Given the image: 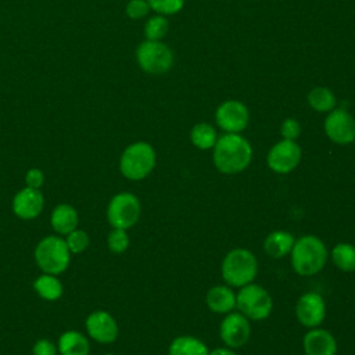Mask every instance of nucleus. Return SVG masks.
I'll return each mask as SVG.
<instances>
[{"instance_id":"obj_6","label":"nucleus","mask_w":355,"mask_h":355,"mask_svg":"<svg viewBox=\"0 0 355 355\" xmlns=\"http://www.w3.org/2000/svg\"><path fill=\"white\" fill-rule=\"evenodd\" d=\"M236 306L250 320H263L273 309L270 294L259 284L248 283L236 294Z\"/></svg>"},{"instance_id":"obj_26","label":"nucleus","mask_w":355,"mask_h":355,"mask_svg":"<svg viewBox=\"0 0 355 355\" xmlns=\"http://www.w3.org/2000/svg\"><path fill=\"white\" fill-rule=\"evenodd\" d=\"M169 31V22L165 15L155 14L144 24V36L147 40H162Z\"/></svg>"},{"instance_id":"obj_14","label":"nucleus","mask_w":355,"mask_h":355,"mask_svg":"<svg viewBox=\"0 0 355 355\" xmlns=\"http://www.w3.org/2000/svg\"><path fill=\"white\" fill-rule=\"evenodd\" d=\"M85 326L89 337L100 344L114 343L118 337V323L107 311L92 312L86 318Z\"/></svg>"},{"instance_id":"obj_10","label":"nucleus","mask_w":355,"mask_h":355,"mask_svg":"<svg viewBox=\"0 0 355 355\" xmlns=\"http://www.w3.org/2000/svg\"><path fill=\"white\" fill-rule=\"evenodd\" d=\"M215 121L225 133H240L250 122V111L239 100H226L216 107Z\"/></svg>"},{"instance_id":"obj_13","label":"nucleus","mask_w":355,"mask_h":355,"mask_svg":"<svg viewBox=\"0 0 355 355\" xmlns=\"http://www.w3.org/2000/svg\"><path fill=\"white\" fill-rule=\"evenodd\" d=\"M295 316L302 326L309 329L318 327L326 316V304L323 297L315 291L302 294L295 305Z\"/></svg>"},{"instance_id":"obj_18","label":"nucleus","mask_w":355,"mask_h":355,"mask_svg":"<svg viewBox=\"0 0 355 355\" xmlns=\"http://www.w3.org/2000/svg\"><path fill=\"white\" fill-rule=\"evenodd\" d=\"M79 215L78 211L69 204H58L50 216V225L53 230L61 236H67L78 227Z\"/></svg>"},{"instance_id":"obj_16","label":"nucleus","mask_w":355,"mask_h":355,"mask_svg":"<svg viewBox=\"0 0 355 355\" xmlns=\"http://www.w3.org/2000/svg\"><path fill=\"white\" fill-rule=\"evenodd\" d=\"M302 347L306 355H336L337 341L334 336L319 327L311 329L302 340Z\"/></svg>"},{"instance_id":"obj_31","label":"nucleus","mask_w":355,"mask_h":355,"mask_svg":"<svg viewBox=\"0 0 355 355\" xmlns=\"http://www.w3.org/2000/svg\"><path fill=\"white\" fill-rule=\"evenodd\" d=\"M280 135L286 140H297L301 135V125L295 118H286L280 125Z\"/></svg>"},{"instance_id":"obj_23","label":"nucleus","mask_w":355,"mask_h":355,"mask_svg":"<svg viewBox=\"0 0 355 355\" xmlns=\"http://www.w3.org/2000/svg\"><path fill=\"white\" fill-rule=\"evenodd\" d=\"M33 288L40 298L46 301H55L62 295V284L55 275L43 273L33 282Z\"/></svg>"},{"instance_id":"obj_4","label":"nucleus","mask_w":355,"mask_h":355,"mask_svg":"<svg viewBox=\"0 0 355 355\" xmlns=\"http://www.w3.org/2000/svg\"><path fill=\"white\" fill-rule=\"evenodd\" d=\"M155 161L157 155L153 146L147 141H136L123 150L119 171L129 180H141L153 172Z\"/></svg>"},{"instance_id":"obj_12","label":"nucleus","mask_w":355,"mask_h":355,"mask_svg":"<svg viewBox=\"0 0 355 355\" xmlns=\"http://www.w3.org/2000/svg\"><path fill=\"white\" fill-rule=\"evenodd\" d=\"M219 334L226 347L239 348L250 340V319H247L240 312H230L222 319L219 326Z\"/></svg>"},{"instance_id":"obj_9","label":"nucleus","mask_w":355,"mask_h":355,"mask_svg":"<svg viewBox=\"0 0 355 355\" xmlns=\"http://www.w3.org/2000/svg\"><path fill=\"white\" fill-rule=\"evenodd\" d=\"M302 157L301 147L297 144L295 140H286L282 139L276 144L270 147L266 155L268 166L280 175L290 173L297 168Z\"/></svg>"},{"instance_id":"obj_35","label":"nucleus","mask_w":355,"mask_h":355,"mask_svg":"<svg viewBox=\"0 0 355 355\" xmlns=\"http://www.w3.org/2000/svg\"><path fill=\"white\" fill-rule=\"evenodd\" d=\"M105 355H115V354H105Z\"/></svg>"},{"instance_id":"obj_17","label":"nucleus","mask_w":355,"mask_h":355,"mask_svg":"<svg viewBox=\"0 0 355 355\" xmlns=\"http://www.w3.org/2000/svg\"><path fill=\"white\" fill-rule=\"evenodd\" d=\"M205 302L215 313H229L236 306V293L229 286L218 284L208 290Z\"/></svg>"},{"instance_id":"obj_30","label":"nucleus","mask_w":355,"mask_h":355,"mask_svg":"<svg viewBox=\"0 0 355 355\" xmlns=\"http://www.w3.org/2000/svg\"><path fill=\"white\" fill-rule=\"evenodd\" d=\"M125 12L130 19H141L150 12V6L147 0H129Z\"/></svg>"},{"instance_id":"obj_2","label":"nucleus","mask_w":355,"mask_h":355,"mask_svg":"<svg viewBox=\"0 0 355 355\" xmlns=\"http://www.w3.org/2000/svg\"><path fill=\"white\" fill-rule=\"evenodd\" d=\"M290 255L295 273L300 276H312L324 268L329 254L324 243L318 236L306 234L294 241Z\"/></svg>"},{"instance_id":"obj_27","label":"nucleus","mask_w":355,"mask_h":355,"mask_svg":"<svg viewBox=\"0 0 355 355\" xmlns=\"http://www.w3.org/2000/svg\"><path fill=\"white\" fill-rule=\"evenodd\" d=\"M129 234L125 229H112L110 233H108V237H107V245H108V250L114 254H122L128 250L129 247Z\"/></svg>"},{"instance_id":"obj_29","label":"nucleus","mask_w":355,"mask_h":355,"mask_svg":"<svg viewBox=\"0 0 355 355\" xmlns=\"http://www.w3.org/2000/svg\"><path fill=\"white\" fill-rule=\"evenodd\" d=\"M65 241H67V245H68L71 254L83 252L89 247V243H90L89 234L85 230L78 229V227L67 234Z\"/></svg>"},{"instance_id":"obj_34","label":"nucleus","mask_w":355,"mask_h":355,"mask_svg":"<svg viewBox=\"0 0 355 355\" xmlns=\"http://www.w3.org/2000/svg\"><path fill=\"white\" fill-rule=\"evenodd\" d=\"M208 355H237V354L233 349H230L229 347H220V348L211 351Z\"/></svg>"},{"instance_id":"obj_8","label":"nucleus","mask_w":355,"mask_h":355,"mask_svg":"<svg viewBox=\"0 0 355 355\" xmlns=\"http://www.w3.org/2000/svg\"><path fill=\"white\" fill-rule=\"evenodd\" d=\"M140 214V201L135 194L129 191L115 194L107 207V220L115 229L128 230L137 223Z\"/></svg>"},{"instance_id":"obj_5","label":"nucleus","mask_w":355,"mask_h":355,"mask_svg":"<svg viewBox=\"0 0 355 355\" xmlns=\"http://www.w3.org/2000/svg\"><path fill=\"white\" fill-rule=\"evenodd\" d=\"M33 255L43 273L55 276L65 272L71 262V251L65 239L60 236H47L42 239L37 243Z\"/></svg>"},{"instance_id":"obj_24","label":"nucleus","mask_w":355,"mask_h":355,"mask_svg":"<svg viewBox=\"0 0 355 355\" xmlns=\"http://www.w3.org/2000/svg\"><path fill=\"white\" fill-rule=\"evenodd\" d=\"M216 129L207 122L196 123L190 130V141L194 147L200 150H209L214 148L216 140H218Z\"/></svg>"},{"instance_id":"obj_33","label":"nucleus","mask_w":355,"mask_h":355,"mask_svg":"<svg viewBox=\"0 0 355 355\" xmlns=\"http://www.w3.org/2000/svg\"><path fill=\"white\" fill-rule=\"evenodd\" d=\"M26 187L40 189L44 184V173L39 168H31L25 175Z\"/></svg>"},{"instance_id":"obj_22","label":"nucleus","mask_w":355,"mask_h":355,"mask_svg":"<svg viewBox=\"0 0 355 355\" xmlns=\"http://www.w3.org/2000/svg\"><path fill=\"white\" fill-rule=\"evenodd\" d=\"M308 104L318 112H330L337 107L336 94L326 86H315L308 93Z\"/></svg>"},{"instance_id":"obj_28","label":"nucleus","mask_w":355,"mask_h":355,"mask_svg":"<svg viewBox=\"0 0 355 355\" xmlns=\"http://www.w3.org/2000/svg\"><path fill=\"white\" fill-rule=\"evenodd\" d=\"M150 10L159 15H175L184 7V0H147Z\"/></svg>"},{"instance_id":"obj_19","label":"nucleus","mask_w":355,"mask_h":355,"mask_svg":"<svg viewBox=\"0 0 355 355\" xmlns=\"http://www.w3.org/2000/svg\"><path fill=\"white\" fill-rule=\"evenodd\" d=\"M57 348L61 355H89L90 343L80 331L67 330L60 336Z\"/></svg>"},{"instance_id":"obj_1","label":"nucleus","mask_w":355,"mask_h":355,"mask_svg":"<svg viewBox=\"0 0 355 355\" xmlns=\"http://www.w3.org/2000/svg\"><path fill=\"white\" fill-rule=\"evenodd\" d=\"M212 150L214 165L225 175L243 172L252 159V147L240 133L219 136Z\"/></svg>"},{"instance_id":"obj_32","label":"nucleus","mask_w":355,"mask_h":355,"mask_svg":"<svg viewBox=\"0 0 355 355\" xmlns=\"http://www.w3.org/2000/svg\"><path fill=\"white\" fill-rule=\"evenodd\" d=\"M57 352H58L57 345L47 338L37 340L32 348L33 355H57Z\"/></svg>"},{"instance_id":"obj_21","label":"nucleus","mask_w":355,"mask_h":355,"mask_svg":"<svg viewBox=\"0 0 355 355\" xmlns=\"http://www.w3.org/2000/svg\"><path fill=\"white\" fill-rule=\"evenodd\" d=\"M208 347L193 336H179L169 345L168 355H208Z\"/></svg>"},{"instance_id":"obj_25","label":"nucleus","mask_w":355,"mask_h":355,"mask_svg":"<svg viewBox=\"0 0 355 355\" xmlns=\"http://www.w3.org/2000/svg\"><path fill=\"white\" fill-rule=\"evenodd\" d=\"M333 263L343 272L355 270V245L349 243H338L331 250Z\"/></svg>"},{"instance_id":"obj_7","label":"nucleus","mask_w":355,"mask_h":355,"mask_svg":"<svg viewBox=\"0 0 355 355\" xmlns=\"http://www.w3.org/2000/svg\"><path fill=\"white\" fill-rule=\"evenodd\" d=\"M136 61L150 75L166 73L173 65V51L162 40H144L136 49Z\"/></svg>"},{"instance_id":"obj_20","label":"nucleus","mask_w":355,"mask_h":355,"mask_svg":"<svg viewBox=\"0 0 355 355\" xmlns=\"http://www.w3.org/2000/svg\"><path fill=\"white\" fill-rule=\"evenodd\" d=\"M294 236L286 230H275L269 233L263 241L265 252L272 258H282L290 254L294 245Z\"/></svg>"},{"instance_id":"obj_15","label":"nucleus","mask_w":355,"mask_h":355,"mask_svg":"<svg viewBox=\"0 0 355 355\" xmlns=\"http://www.w3.org/2000/svg\"><path fill=\"white\" fill-rule=\"evenodd\" d=\"M12 212L19 219H35L37 218L44 207V196L40 189L24 187L12 198Z\"/></svg>"},{"instance_id":"obj_11","label":"nucleus","mask_w":355,"mask_h":355,"mask_svg":"<svg viewBox=\"0 0 355 355\" xmlns=\"http://www.w3.org/2000/svg\"><path fill=\"white\" fill-rule=\"evenodd\" d=\"M326 136L336 144H351L355 141V118L344 108H334L327 112L323 122Z\"/></svg>"},{"instance_id":"obj_3","label":"nucleus","mask_w":355,"mask_h":355,"mask_svg":"<svg viewBox=\"0 0 355 355\" xmlns=\"http://www.w3.org/2000/svg\"><path fill=\"white\" fill-rule=\"evenodd\" d=\"M222 277L227 286L243 287L257 276L258 261L247 248H234L229 251L222 261Z\"/></svg>"}]
</instances>
